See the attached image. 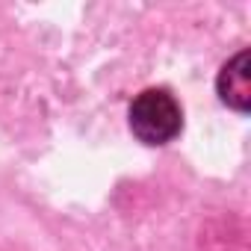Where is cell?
Returning a JSON list of instances; mask_svg holds the SVG:
<instances>
[{
	"mask_svg": "<svg viewBox=\"0 0 251 251\" xmlns=\"http://www.w3.org/2000/svg\"><path fill=\"white\" fill-rule=\"evenodd\" d=\"M130 130L145 145H169L183 130V109L169 89H145L130 103Z\"/></svg>",
	"mask_w": 251,
	"mask_h": 251,
	"instance_id": "cell-1",
	"label": "cell"
},
{
	"mask_svg": "<svg viewBox=\"0 0 251 251\" xmlns=\"http://www.w3.org/2000/svg\"><path fill=\"white\" fill-rule=\"evenodd\" d=\"M219 98L225 106L236 109V112H248L251 106V53L239 50L233 59H227L219 71L216 80Z\"/></svg>",
	"mask_w": 251,
	"mask_h": 251,
	"instance_id": "cell-2",
	"label": "cell"
}]
</instances>
